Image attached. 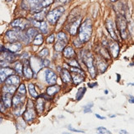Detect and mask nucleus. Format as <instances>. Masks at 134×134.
Wrapping results in <instances>:
<instances>
[{"label": "nucleus", "instance_id": "6e6d98bb", "mask_svg": "<svg viewBox=\"0 0 134 134\" xmlns=\"http://www.w3.org/2000/svg\"><path fill=\"white\" fill-rule=\"evenodd\" d=\"M1 121H2V119H1V118H0V123H1Z\"/></svg>", "mask_w": 134, "mask_h": 134}, {"label": "nucleus", "instance_id": "c03bdc74", "mask_svg": "<svg viewBox=\"0 0 134 134\" xmlns=\"http://www.w3.org/2000/svg\"><path fill=\"white\" fill-rule=\"evenodd\" d=\"M43 64H44V67H47L49 66V61L48 59H43Z\"/></svg>", "mask_w": 134, "mask_h": 134}, {"label": "nucleus", "instance_id": "a878e982", "mask_svg": "<svg viewBox=\"0 0 134 134\" xmlns=\"http://www.w3.org/2000/svg\"><path fill=\"white\" fill-rule=\"evenodd\" d=\"M63 55L66 58H72L75 55V52L71 46H68V47L65 48V49L63 50Z\"/></svg>", "mask_w": 134, "mask_h": 134}, {"label": "nucleus", "instance_id": "f257e3e1", "mask_svg": "<svg viewBox=\"0 0 134 134\" xmlns=\"http://www.w3.org/2000/svg\"><path fill=\"white\" fill-rule=\"evenodd\" d=\"M92 32V25L90 19H86L80 26L79 40L81 43H86L90 40Z\"/></svg>", "mask_w": 134, "mask_h": 134}, {"label": "nucleus", "instance_id": "72a5a7b5", "mask_svg": "<svg viewBox=\"0 0 134 134\" xmlns=\"http://www.w3.org/2000/svg\"><path fill=\"white\" fill-rule=\"evenodd\" d=\"M14 69L16 70V72L19 75L22 74V65L20 62H16L14 63Z\"/></svg>", "mask_w": 134, "mask_h": 134}, {"label": "nucleus", "instance_id": "ea45409f", "mask_svg": "<svg viewBox=\"0 0 134 134\" xmlns=\"http://www.w3.org/2000/svg\"><path fill=\"white\" fill-rule=\"evenodd\" d=\"M68 64L71 65L72 67H75V68H80L79 66V63L77 62L76 59H71L69 62H68Z\"/></svg>", "mask_w": 134, "mask_h": 134}, {"label": "nucleus", "instance_id": "bb28decb", "mask_svg": "<svg viewBox=\"0 0 134 134\" xmlns=\"http://www.w3.org/2000/svg\"><path fill=\"white\" fill-rule=\"evenodd\" d=\"M16 86H13V85H6L4 86V87L3 88V91L4 93H10V94L13 95L14 91H16Z\"/></svg>", "mask_w": 134, "mask_h": 134}, {"label": "nucleus", "instance_id": "aec40b11", "mask_svg": "<svg viewBox=\"0 0 134 134\" xmlns=\"http://www.w3.org/2000/svg\"><path fill=\"white\" fill-rule=\"evenodd\" d=\"M24 100H25V97L23 96V95H21V94L16 95L13 99V104L15 107L19 106L21 104H22Z\"/></svg>", "mask_w": 134, "mask_h": 134}, {"label": "nucleus", "instance_id": "39448f33", "mask_svg": "<svg viewBox=\"0 0 134 134\" xmlns=\"http://www.w3.org/2000/svg\"><path fill=\"white\" fill-rule=\"evenodd\" d=\"M84 63H86V65L88 68L89 72L91 73L92 78H95L96 72V67L94 65V59H93V57L91 54H87L84 55Z\"/></svg>", "mask_w": 134, "mask_h": 134}, {"label": "nucleus", "instance_id": "8fccbe9b", "mask_svg": "<svg viewBox=\"0 0 134 134\" xmlns=\"http://www.w3.org/2000/svg\"><path fill=\"white\" fill-rule=\"evenodd\" d=\"M117 77H118L117 81H120V75H119V74H117Z\"/></svg>", "mask_w": 134, "mask_h": 134}, {"label": "nucleus", "instance_id": "4c0bfd02", "mask_svg": "<svg viewBox=\"0 0 134 134\" xmlns=\"http://www.w3.org/2000/svg\"><path fill=\"white\" fill-rule=\"evenodd\" d=\"M18 94L23 95L24 96L26 94V86L24 84H21L19 88H18Z\"/></svg>", "mask_w": 134, "mask_h": 134}, {"label": "nucleus", "instance_id": "6e6552de", "mask_svg": "<svg viewBox=\"0 0 134 134\" xmlns=\"http://www.w3.org/2000/svg\"><path fill=\"white\" fill-rule=\"evenodd\" d=\"M30 64L31 66L32 70L35 72H38V71H40L44 67L43 64V59H39V58H36V57H32L31 60H30Z\"/></svg>", "mask_w": 134, "mask_h": 134}, {"label": "nucleus", "instance_id": "4468645a", "mask_svg": "<svg viewBox=\"0 0 134 134\" xmlns=\"http://www.w3.org/2000/svg\"><path fill=\"white\" fill-rule=\"evenodd\" d=\"M33 23V25L36 27H39L40 29V31H41L43 33H47L48 31V26H47V23L45 21H36V20H33L31 21Z\"/></svg>", "mask_w": 134, "mask_h": 134}, {"label": "nucleus", "instance_id": "f03ea898", "mask_svg": "<svg viewBox=\"0 0 134 134\" xmlns=\"http://www.w3.org/2000/svg\"><path fill=\"white\" fill-rule=\"evenodd\" d=\"M63 12H64V8L63 7H59V8H54V10L50 11L47 14V16H46L47 21L51 25H55L57 21L60 18L62 14L63 13Z\"/></svg>", "mask_w": 134, "mask_h": 134}, {"label": "nucleus", "instance_id": "6ab92c4d", "mask_svg": "<svg viewBox=\"0 0 134 134\" xmlns=\"http://www.w3.org/2000/svg\"><path fill=\"white\" fill-rule=\"evenodd\" d=\"M23 75L25 76L26 78L31 79L33 77V70L32 68L28 65V63H26L23 68Z\"/></svg>", "mask_w": 134, "mask_h": 134}, {"label": "nucleus", "instance_id": "603ef678", "mask_svg": "<svg viewBox=\"0 0 134 134\" xmlns=\"http://www.w3.org/2000/svg\"><path fill=\"white\" fill-rule=\"evenodd\" d=\"M129 86H134V83H129Z\"/></svg>", "mask_w": 134, "mask_h": 134}, {"label": "nucleus", "instance_id": "f8f14e48", "mask_svg": "<svg viewBox=\"0 0 134 134\" xmlns=\"http://www.w3.org/2000/svg\"><path fill=\"white\" fill-rule=\"evenodd\" d=\"M5 49L12 52V53H16V52H18L21 49V44L18 42H13L11 44H6L5 45Z\"/></svg>", "mask_w": 134, "mask_h": 134}, {"label": "nucleus", "instance_id": "7c9ffc66", "mask_svg": "<svg viewBox=\"0 0 134 134\" xmlns=\"http://www.w3.org/2000/svg\"><path fill=\"white\" fill-rule=\"evenodd\" d=\"M28 89H29V92H30V94L32 97H37L38 96V93L37 91H36V88H35V86L34 84L32 83H30L28 85Z\"/></svg>", "mask_w": 134, "mask_h": 134}, {"label": "nucleus", "instance_id": "2eb2a0df", "mask_svg": "<svg viewBox=\"0 0 134 134\" xmlns=\"http://www.w3.org/2000/svg\"><path fill=\"white\" fill-rule=\"evenodd\" d=\"M61 78L64 83H70L72 81V77L66 69H63L61 71Z\"/></svg>", "mask_w": 134, "mask_h": 134}, {"label": "nucleus", "instance_id": "3c124183", "mask_svg": "<svg viewBox=\"0 0 134 134\" xmlns=\"http://www.w3.org/2000/svg\"><path fill=\"white\" fill-rule=\"evenodd\" d=\"M121 133H127L125 130H121V132H120Z\"/></svg>", "mask_w": 134, "mask_h": 134}, {"label": "nucleus", "instance_id": "423d86ee", "mask_svg": "<svg viewBox=\"0 0 134 134\" xmlns=\"http://www.w3.org/2000/svg\"><path fill=\"white\" fill-rule=\"evenodd\" d=\"M18 30H20V29H18ZM18 30L17 31H9L7 32V34H6V36H7V38L8 39V40L11 42H16L18 40H23V38H24V35L21 32H20Z\"/></svg>", "mask_w": 134, "mask_h": 134}, {"label": "nucleus", "instance_id": "f704fd0d", "mask_svg": "<svg viewBox=\"0 0 134 134\" xmlns=\"http://www.w3.org/2000/svg\"><path fill=\"white\" fill-rule=\"evenodd\" d=\"M16 108H17V109L14 111V114H15V115H16V116H20L21 114H22L23 113H24L25 109L21 106V105H19V106H16Z\"/></svg>", "mask_w": 134, "mask_h": 134}, {"label": "nucleus", "instance_id": "37998d69", "mask_svg": "<svg viewBox=\"0 0 134 134\" xmlns=\"http://www.w3.org/2000/svg\"><path fill=\"white\" fill-rule=\"evenodd\" d=\"M68 129L70 130V131H72V132H81V133H84V131H81V130H77V129H73V127L70 125V126H68Z\"/></svg>", "mask_w": 134, "mask_h": 134}, {"label": "nucleus", "instance_id": "de8ad7c7", "mask_svg": "<svg viewBox=\"0 0 134 134\" xmlns=\"http://www.w3.org/2000/svg\"><path fill=\"white\" fill-rule=\"evenodd\" d=\"M96 117L98 118L99 119H105V118H104V117H102V116H100V114H96Z\"/></svg>", "mask_w": 134, "mask_h": 134}, {"label": "nucleus", "instance_id": "4be33fe9", "mask_svg": "<svg viewBox=\"0 0 134 134\" xmlns=\"http://www.w3.org/2000/svg\"><path fill=\"white\" fill-rule=\"evenodd\" d=\"M110 52L114 58H117L119 53V45L118 43H114L110 45Z\"/></svg>", "mask_w": 134, "mask_h": 134}, {"label": "nucleus", "instance_id": "58836bf2", "mask_svg": "<svg viewBox=\"0 0 134 134\" xmlns=\"http://www.w3.org/2000/svg\"><path fill=\"white\" fill-rule=\"evenodd\" d=\"M49 55V49H44L41 52H40L39 56L41 58H45L46 56Z\"/></svg>", "mask_w": 134, "mask_h": 134}, {"label": "nucleus", "instance_id": "2f4dec72", "mask_svg": "<svg viewBox=\"0 0 134 134\" xmlns=\"http://www.w3.org/2000/svg\"><path fill=\"white\" fill-rule=\"evenodd\" d=\"M86 91V87H81V88H79L78 91L77 92V95H76V99H77V100H80L83 97Z\"/></svg>", "mask_w": 134, "mask_h": 134}, {"label": "nucleus", "instance_id": "20e7f679", "mask_svg": "<svg viewBox=\"0 0 134 134\" xmlns=\"http://www.w3.org/2000/svg\"><path fill=\"white\" fill-rule=\"evenodd\" d=\"M116 23H117V27L120 32V35L123 39L127 38V21L124 15L119 14L116 19Z\"/></svg>", "mask_w": 134, "mask_h": 134}, {"label": "nucleus", "instance_id": "49530a36", "mask_svg": "<svg viewBox=\"0 0 134 134\" xmlns=\"http://www.w3.org/2000/svg\"><path fill=\"white\" fill-rule=\"evenodd\" d=\"M59 3H67L68 2H70L71 0H58Z\"/></svg>", "mask_w": 134, "mask_h": 134}, {"label": "nucleus", "instance_id": "c9c22d12", "mask_svg": "<svg viewBox=\"0 0 134 134\" xmlns=\"http://www.w3.org/2000/svg\"><path fill=\"white\" fill-rule=\"evenodd\" d=\"M57 38L58 40H64V41H67V36L64 32H59L57 35Z\"/></svg>", "mask_w": 134, "mask_h": 134}, {"label": "nucleus", "instance_id": "393cba45", "mask_svg": "<svg viewBox=\"0 0 134 134\" xmlns=\"http://www.w3.org/2000/svg\"><path fill=\"white\" fill-rule=\"evenodd\" d=\"M66 44H67V41H64V40H58L55 46H54L55 50L57 52H61L65 48Z\"/></svg>", "mask_w": 134, "mask_h": 134}, {"label": "nucleus", "instance_id": "cd10ccee", "mask_svg": "<svg viewBox=\"0 0 134 134\" xmlns=\"http://www.w3.org/2000/svg\"><path fill=\"white\" fill-rule=\"evenodd\" d=\"M72 81H74L75 84H79L81 81H84V75L80 74V73H77V75L74 74L72 76Z\"/></svg>", "mask_w": 134, "mask_h": 134}, {"label": "nucleus", "instance_id": "a211bd4d", "mask_svg": "<svg viewBox=\"0 0 134 134\" xmlns=\"http://www.w3.org/2000/svg\"><path fill=\"white\" fill-rule=\"evenodd\" d=\"M37 35H38V31L36 29H35V28L28 29V31L26 32V36L28 40V43L31 42L33 39H35V37H36Z\"/></svg>", "mask_w": 134, "mask_h": 134}, {"label": "nucleus", "instance_id": "9d476101", "mask_svg": "<svg viewBox=\"0 0 134 134\" xmlns=\"http://www.w3.org/2000/svg\"><path fill=\"white\" fill-rule=\"evenodd\" d=\"M45 80L48 84L54 85L57 82V75L52 70L47 69L45 71Z\"/></svg>", "mask_w": 134, "mask_h": 134}, {"label": "nucleus", "instance_id": "7ed1b4c3", "mask_svg": "<svg viewBox=\"0 0 134 134\" xmlns=\"http://www.w3.org/2000/svg\"><path fill=\"white\" fill-rule=\"evenodd\" d=\"M43 0H23L22 6L26 9H30L32 13H36L41 11V3Z\"/></svg>", "mask_w": 134, "mask_h": 134}, {"label": "nucleus", "instance_id": "9b49d317", "mask_svg": "<svg viewBox=\"0 0 134 134\" xmlns=\"http://www.w3.org/2000/svg\"><path fill=\"white\" fill-rule=\"evenodd\" d=\"M13 74V70L8 68H0V83L6 81L10 75Z\"/></svg>", "mask_w": 134, "mask_h": 134}, {"label": "nucleus", "instance_id": "0eeeda50", "mask_svg": "<svg viewBox=\"0 0 134 134\" xmlns=\"http://www.w3.org/2000/svg\"><path fill=\"white\" fill-rule=\"evenodd\" d=\"M36 118V113L33 108V104L31 100L28 101V108L24 113V119L27 122H31Z\"/></svg>", "mask_w": 134, "mask_h": 134}, {"label": "nucleus", "instance_id": "79ce46f5", "mask_svg": "<svg viewBox=\"0 0 134 134\" xmlns=\"http://www.w3.org/2000/svg\"><path fill=\"white\" fill-rule=\"evenodd\" d=\"M54 41V35H51V36H49L47 39V43L52 44Z\"/></svg>", "mask_w": 134, "mask_h": 134}, {"label": "nucleus", "instance_id": "1a4fd4ad", "mask_svg": "<svg viewBox=\"0 0 134 134\" xmlns=\"http://www.w3.org/2000/svg\"><path fill=\"white\" fill-rule=\"evenodd\" d=\"M29 22L27 20L23 19V18H18L16 19L15 21H13V22L11 23V26L16 27L17 29H20V30H24V29L29 25Z\"/></svg>", "mask_w": 134, "mask_h": 134}, {"label": "nucleus", "instance_id": "c85d7f7f", "mask_svg": "<svg viewBox=\"0 0 134 134\" xmlns=\"http://www.w3.org/2000/svg\"><path fill=\"white\" fill-rule=\"evenodd\" d=\"M97 67H98V69L100 71V72H104V71H105L107 68V63L104 60H98Z\"/></svg>", "mask_w": 134, "mask_h": 134}, {"label": "nucleus", "instance_id": "864d4df0", "mask_svg": "<svg viewBox=\"0 0 134 134\" xmlns=\"http://www.w3.org/2000/svg\"><path fill=\"white\" fill-rule=\"evenodd\" d=\"M110 1H111V2H113V3H114V2H116V1H117V0H110Z\"/></svg>", "mask_w": 134, "mask_h": 134}, {"label": "nucleus", "instance_id": "a18cd8bd", "mask_svg": "<svg viewBox=\"0 0 134 134\" xmlns=\"http://www.w3.org/2000/svg\"><path fill=\"white\" fill-rule=\"evenodd\" d=\"M88 86L90 88H93V87L97 86V82H94V83H88Z\"/></svg>", "mask_w": 134, "mask_h": 134}, {"label": "nucleus", "instance_id": "4d7b16f0", "mask_svg": "<svg viewBox=\"0 0 134 134\" xmlns=\"http://www.w3.org/2000/svg\"><path fill=\"white\" fill-rule=\"evenodd\" d=\"M7 1H8V2H9V1H12V0H7Z\"/></svg>", "mask_w": 134, "mask_h": 134}, {"label": "nucleus", "instance_id": "b1692460", "mask_svg": "<svg viewBox=\"0 0 134 134\" xmlns=\"http://www.w3.org/2000/svg\"><path fill=\"white\" fill-rule=\"evenodd\" d=\"M60 91V86H57V85H53L49 87H48L47 88V94L49 96H53L54 94H56V93H58Z\"/></svg>", "mask_w": 134, "mask_h": 134}, {"label": "nucleus", "instance_id": "5fc2aeb1", "mask_svg": "<svg viewBox=\"0 0 134 134\" xmlns=\"http://www.w3.org/2000/svg\"><path fill=\"white\" fill-rule=\"evenodd\" d=\"M104 93H105V94H108V91L106 90V91H104Z\"/></svg>", "mask_w": 134, "mask_h": 134}, {"label": "nucleus", "instance_id": "f3484780", "mask_svg": "<svg viewBox=\"0 0 134 134\" xmlns=\"http://www.w3.org/2000/svg\"><path fill=\"white\" fill-rule=\"evenodd\" d=\"M80 23H81V18H78L77 21L76 20L73 23H72L69 28V33L72 35V36H75L77 32V29L80 26Z\"/></svg>", "mask_w": 134, "mask_h": 134}, {"label": "nucleus", "instance_id": "e433bc0d", "mask_svg": "<svg viewBox=\"0 0 134 134\" xmlns=\"http://www.w3.org/2000/svg\"><path fill=\"white\" fill-rule=\"evenodd\" d=\"M93 107V104H87L86 105H85L83 107L84 109V113H91V108Z\"/></svg>", "mask_w": 134, "mask_h": 134}, {"label": "nucleus", "instance_id": "09e8293b", "mask_svg": "<svg viewBox=\"0 0 134 134\" xmlns=\"http://www.w3.org/2000/svg\"><path fill=\"white\" fill-rule=\"evenodd\" d=\"M129 103H132V104H134V97L133 96H131L130 99H129Z\"/></svg>", "mask_w": 134, "mask_h": 134}, {"label": "nucleus", "instance_id": "5701e85b", "mask_svg": "<svg viewBox=\"0 0 134 134\" xmlns=\"http://www.w3.org/2000/svg\"><path fill=\"white\" fill-rule=\"evenodd\" d=\"M46 11H47V8L42 9L41 11L38 12V13H35V15H34V19L36 20V21H41L44 19V16L46 15Z\"/></svg>", "mask_w": 134, "mask_h": 134}, {"label": "nucleus", "instance_id": "c756f323", "mask_svg": "<svg viewBox=\"0 0 134 134\" xmlns=\"http://www.w3.org/2000/svg\"><path fill=\"white\" fill-rule=\"evenodd\" d=\"M44 100L42 98H38V100L36 101V109L38 110V112L41 113L44 110Z\"/></svg>", "mask_w": 134, "mask_h": 134}, {"label": "nucleus", "instance_id": "473e14b6", "mask_svg": "<svg viewBox=\"0 0 134 134\" xmlns=\"http://www.w3.org/2000/svg\"><path fill=\"white\" fill-rule=\"evenodd\" d=\"M44 41V40H43V36H42V35H40V34H38L37 36L35 37L34 39V44L35 45H40Z\"/></svg>", "mask_w": 134, "mask_h": 134}, {"label": "nucleus", "instance_id": "412c9836", "mask_svg": "<svg viewBox=\"0 0 134 134\" xmlns=\"http://www.w3.org/2000/svg\"><path fill=\"white\" fill-rule=\"evenodd\" d=\"M11 98H12V94H10V93H4V95L3 96V102L6 108H8L11 106L12 104Z\"/></svg>", "mask_w": 134, "mask_h": 134}, {"label": "nucleus", "instance_id": "ddd939ff", "mask_svg": "<svg viewBox=\"0 0 134 134\" xmlns=\"http://www.w3.org/2000/svg\"><path fill=\"white\" fill-rule=\"evenodd\" d=\"M106 27H107V30L109 33V35L111 36V37L114 40H117L118 37H117V35H116V32L114 31V23L111 20L108 19L106 21Z\"/></svg>", "mask_w": 134, "mask_h": 134}, {"label": "nucleus", "instance_id": "a19ab883", "mask_svg": "<svg viewBox=\"0 0 134 134\" xmlns=\"http://www.w3.org/2000/svg\"><path fill=\"white\" fill-rule=\"evenodd\" d=\"M97 130H98V132H99V133H111V132L110 131H109L108 129H106L105 127H98L97 129Z\"/></svg>", "mask_w": 134, "mask_h": 134}, {"label": "nucleus", "instance_id": "dca6fc26", "mask_svg": "<svg viewBox=\"0 0 134 134\" xmlns=\"http://www.w3.org/2000/svg\"><path fill=\"white\" fill-rule=\"evenodd\" d=\"M20 82V78L16 75H10L9 77L6 79V84L8 85H13V86H17Z\"/></svg>", "mask_w": 134, "mask_h": 134}]
</instances>
